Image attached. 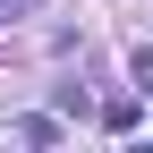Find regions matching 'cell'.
I'll use <instances>...</instances> for the list:
<instances>
[{"mask_svg": "<svg viewBox=\"0 0 153 153\" xmlns=\"http://www.w3.org/2000/svg\"><path fill=\"white\" fill-rule=\"evenodd\" d=\"M17 9H26V0H17Z\"/></svg>", "mask_w": 153, "mask_h": 153, "instance_id": "cell-1", "label": "cell"}]
</instances>
